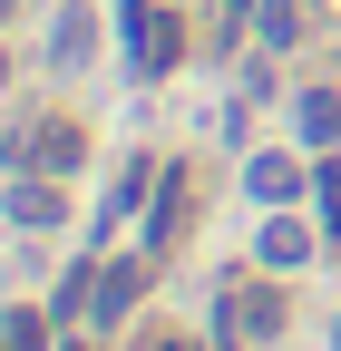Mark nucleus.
Instances as JSON below:
<instances>
[{
    "label": "nucleus",
    "mask_w": 341,
    "mask_h": 351,
    "mask_svg": "<svg viewBox=\"0 0 341 351\" xmlns=\"http://www.w3.org/2000/svg\"><path fill=\"white\" fill-rule=\"evenodd\" d=\"M234 332H253V341H264V332H283V293H264V283H253V293H234Z\"/></svg>",
    "instance_id": "nucleus-7"
},
{
    "label": "nucleus",
    "mask_w": 341,
    "mask_h": 351,
    "mask_svg": "<svg viewBox=\"0 0 341 351\" xmlns=\"http://www.w3.org/2000/svg\"><path fill=\"white\" fill-rule=\"evenodd\" d=\"M312 205L331 215V225H341V166H322V186H312Z\"/></svg>",
    "instance_id": "nucleus-13"
},
{
    "label": "nucleus",
    "mask_w": 341,
    "mask_h": 351,
    "mask_svg": "<svg viewBox=\"0 0 341 351\" xmlns=\"http://www.w3.org/2000/svg\"><path fill=\"white\" fill-rule=\"evenodd\" d=\"M137 302H147V263H108V274H98V302H88V313H98V322H127Z\"/></svg>",
    "instance_id": "nucleus-5"
},
{
    "label": "nucleus",
    "mask_w": 341,
    "mask_h": 351,
    "mask_svg": "<svg viewBox=\"0 0 341 351\" xmlns=\"http://www.w3.org/2000/svg\"><path fill=\"white\" fill-rule=\"evenodd\" d=\"M303 137H312V147L341 137V98H331V88H312V98H303Z\"/></svg>",
    "instance_id": "nucleus-8"
},
{
    "label": "nucleus",
    "mask_w": 341,
    "mask_h": 351,
    "mask_svg": "<svg viewBox=\"0 0 341 351\" xmlns=\"http://www.w3.org/2000/svg\"><path fill=\"white\" fill-rule=\"evenodd\" d=\"M186 215H195V186H186V176H156V215H147V244L166 254V244L186 234Z\"/></svg>",
    "instance_id": "nucleus-4"
},
{
    "label": "nucleus",
    "mask_w": 341,
    "mask_h": 351,
    "mask_svg": "<svg viewBox=\"0 0 341 351\" xmlns=\"http://www.w3.org/2000/svg\"><path fill=\"white\" fill-rule=\"evenodd\" d=\"M244 186H253V195H264V205H292V195H303V166H292V156H273V147H264V156H253V166H244Z\"/></svg>",
    "instance_id": "nucleus-6"
},
{
    "label": "nucleus",
    "mask_w": 341,
    "mask_h": 351,
    "mask_svg": "<svg viewBox=\"0 0 341 351\" xmlns=\"http://www.w3.org/2000/svg\"><path fill=\"white\" fill-rule=\"evenodd\" d=\"M59 351H88V341H59Z\"/></svg>",
    "instance_id": "nucleus-16"
},
{
    "label": "nucleus",
    "mask_w": 341,
    "mask_h": 351,
    "mask_svg": "<svg viewBox=\"0 0 341 351\" xmlns=\"http://www.w3.org/2000/svg\"><path fill=\"white\" fill-rule=\"evenodd\" d=\"M292 29H303V10H292V0H264V39L273 49H292Z\"/></svg>",
    "instance_id": "nucleus-12"
},
{
    "label": "nucleus",
    "mask_w": 341,
    "mask_h": 351,
    "mask_svg": "<svg viewBox=\"0 0 341 351\" xmlns=\"http://www.w3.org/2000/svg\"><path fill=\"white\" fill-rule=\"evenodd\" d=\"M147 351H195V341H147Z\"/></svg>",
    "instance_id": "nucleus-14"
},
{
    "label": "nucleus",
    "mask_w": 341,
    "mask_h": 351,
    "mask_svg": "<svg viewBox=\"0 0 341 351\" xmlns=\"http://www.w3.org/2000/svg\"><path fill=\"white\" fill-rule=\"evenodd\" d=\"M78 166V127L68 117H29L10 137V176H68Z\"/></svg>",
    "instance_id": "nucleus-1"
},
{
    "label": "nucleus",
    "mask_w": 341,
    "mask_h": 351,
    "mask_svg": "<svg viewBox=\"0 0 341 351\" xmlns=\"http://www.w3.org/2000/svg\"><path fill=\"white\" fill-rule=\"evenodd\" d=\"M0 351H49V313H10L0 322Z\"/></svg>",
    "instance_id": "nucleus-10"
},
{
    "label": "nucleus",
    "mask_w": 341,
    "mask_h": 351,
    "mask_svg": "<svg viewBox=\"0 0 341 351\" xmlns=\"http://www.w3.org/2000/svg\"><path fill=\"white\" fill-rule=\"evenodd\" d=\"M137 59H147V78H166V69L186 59V20H176V10H147V20H137Z\"/></svg>",
    "instance_id": "nucleus-2"
},
{
    "label": "nucleus",
    "mask_w": 341,
    "mask_h": 351,
    "mask_svg": "<svg viewBox=\"0 0 341 351\" xmlns=\"http://www.w3.org/2000/svg\"><path fill=\"white\" fill-rule=\"evenodd\" d=\"M10 225H29V234L68 225V205H59V186H49V176H20V186H10Z\"/></svg>",
    "instance_id": "nucleus-3"
},
{
    "label": "nucleus",
    "mask_w": 341,
    "mask_h": 351,
    "mask_svg": "<svg viewBox=\"0 0 341 351\" xmlns=\"http://www.w3.org/2000/svg\"><path fill=\"white\" fill-rule=\"evenodd\" d=\"M88 39H98V29H88V10H68V20H59V29H49V49H59V59H68V69H78V59H88Z\"/></svg>",
    "instance_id": "nucleus-11"
},
{
    "label": "nucleus",
    "mask_w": 341,
    "mask_h": 351,
    "mask_svg": "<svg viewBox=\"0 0 341 351\" xmlns=\"http://www.w3.org/2000/svg\"><path fill=\"white\" fill-rule=\"evenodd\" d=\"M0 10H10V0H0Z\"/></svg>",
    "instance_id": "nucleus-17"
},
{
    "label": "nucleus",
    "mask_w": 341,
    "mask_h": 351,
    "mask_svg": "<svg viewBox=\"0 0 341 351\" xmlns=\"http://www.w3.org/2000/svg\"><path fill=\"white\" fill-rule=\"evenodd\" d=\"M0 88H10V49H0Z\"/></svg>",
    "instance_id": "nucleus-15"
},
{
    "label": "nucleus",
    "mask_w": 341,
    "mask_h": 351,
    "mask_svg": "<svg viewBox=\"0 0 341 351\" xmlns=\"http://www.w3.org/2000/svg\"><path fill=\"white\" fill-rule=\"evenodd\" d=\"M303 254H312V225H292V215L264 225V263H303Z\"/></svg>",
    "instance_id": "nucleus-9"
}]
</instances>
